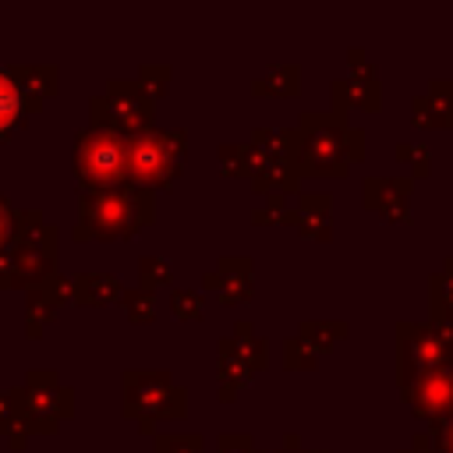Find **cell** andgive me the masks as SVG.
<instances>
[{"mask_svg":"<svg viewBox=\"0 0 453 453\" xmlns=\"http://www.w3.org/2000/svg\"><path fill=\"white\" fill-rule=\"evenodd\" d=\"M216 156H219L223 177H244V180H251L265 166V159L255 152L251 142H219L216 145Z\"/></svg>","mask_w":453,"mask_h":453,"instance_id":"obj_24","label":"cell"},{"mask_svg":"<svg viewBox=\"0 0 453 453\" xmlns=\"http://www.w3.org/2000/svg\"><path fill=\"white\" fill-rule=\"evenodd\" d=\"M138 81L145 85V92L152 99H159V96H166V88L173 81V67L170 64H142L138 67Z\"/></svg>","mask_w":453,"mask_h":453,"instance_id":"obj_36","label":"cell"},{"mask_svg":"<svg viewBox=\"0 0 453 453\" xmlns=\"http://www.w3.org/2000/svg\"><path fill=\"white\" fill-rule=\"evenodd\" d=\"M251 379H255V372H251V368L226 347V340L219 336V340H216V382H219L216 393H219V403H234L237 393H241Z\"/></svg>","mask_w":453,"mask_h":453,"instance_id":"obj_19","label":"cell"},{"mask_svg":"<svg viewBox=\"0 0 453 453\" xmlns=\"http://www.w3.org/2000/svg\"><path fill=\"white\" fill-rule=\"evenodd\" d=\"M297 234L308 241H329L333 237V195L329 191H301L297 195Z\"/></svg>","mask_w":453,"mask_h":453,"instance_id":"obj_16","label":"cell"},{"mask_svg":"<svg viewBox=\"0 0 453 453\" xmlns=\"http://www.w3.org/2000/svg\"><path fill=\"white\" fill-rule=\"evenodd\" d=\"M425 290H428V311H442L453 319V255H446L442 265L428 273Z\"/></svg>","mask_w":453,"mask_h":453,"instance_id":"obj_26","label":"cell"},{"mask_svg":"<svg viewBox=\"0 0 453 453\" xmlns=\"http://www.w3.org/2000/svg\"><path fill=\"white\" fill-rule=\"evenodd\" d=\"M223 340H226V347H230L251 372H265V368H269V340L258 336L248 319H237V322H234V333L223 336Z\"/></svg>","mask_w":453,"mask_h":453,"instance_id":"obj_22","label":"cell"},{"mask_svg":"<svg viewBox=\"0 0 453 453\" xmlns=\"http://www.w3.org/2000/svg\"><path fill=\"white\" fill-rule=\"evenodd\" d=\"M400 453H435V446H432L428 432H414V435H411V446L400 449Z\"/></svg>","mask_w":453,"mask_h":453,"instance_id":"obj_43","label":"cell"},{"mask_svg":"<svg viewBox=\"0 0 453 453\" xmlns=\"http://www.w3.org/2000/svg\"><path fill=\"white\" fill-rule=\"evenodd\" d=\"M173 283V265L159 255H145L138 258V287L156 290V287H170Z\"/></svg>","mask_w":453,"mask_h":453,"instance_id":"obj_33","label":"cell"},{"mask_svg":"<svg viewBox=\"0 0 453 453\" xmlns=\"http://www.w3.org/2000/svg\"><path fill=\"white\" fill-rule=\"evenodd\" d=\"M14 262H18V290H32L42 280H50L60 255V234L53 223L42 219L39 209H18L14 212Z\"/></svg>","mask_w":453,"mask_h":453,"instance_id":"obj_7","label":"cell"},{"mask_svg":"<svg viewBox=\"0 0 453 453\" xmlns=\"http://www.w3.org/2000/svg\"><path fill=\"white\" fill-rule=\"evenodd\" d=\"M11 71L35 110L60 92V67L57 64H11Z\"/></svg>","mask_w":453,"mask_h":453,"instance_id":"obj_20","label":"cell"},{"mask_svg":"<svg viewBox=\"0 0 453 453\" xmlns=\"http://www.w3.org/2000/svg\"><path fill=\"white\" fill-rule=\"evenodd\" d=\"M202 290L216 294L223 308H241L255 297V262L248 255H223L202 273Z\"/></svg>","mask_w":453,"mask_h":453,"instance_id":"obj_13","label":"cell"},{"mask_svg":"<svg viewBox=\"0 0 453 453\" xmlns=\"http://www.w3.org/2000/svg\"><path fill=\"white\" fill-rule=\"evenodd\" d=\"M120 414L134 421L142 435L156 439L159 421L188 418V389L166 368H127L120 375Z\"/></svg>","mask_w":453,"mask_h":453,"instance_id":"obj_3","label":"cell"},{"mask_svg":"<svg viewBox=\"0 0 453 453\" xmlns=\"http://www.w3.org/2000/svg\"><path fill=\"white\" fill-rule=\"evenodd\" d=\"M251 96L258 99H290L301 92V64L287 60V64H265L255 78H251Z\"/></svg>","mask_w":453,"mask_h":453,"instance_id":"obj_18","label":"cell"},{"mask_svg":"<svg viewBox=\"0 0 453 453\" xmlns=\"http://www.w3.org/2000/svg\"><path fill=\"white\" fill-rule=\"evenodd\" d=\"M255 152L265 163H294L297 159V127H255L251 138Z\"/></svg>","mask_w":453,"mask_h":453,"instance_id":"obj_21","label":"cell"},{"mask_svg":"<svg viewBox=\"0 0 453 453\" xmlns=\"http://www.w3.org/2000/svg\"><path fill=\"white\" fill-rule=\"evenodd\" d=\"M120 308H124L127 322H134V326H149V322H156V290L127 287V290L120 294Z\"/></svg>","mask_w":453,"mask_h":453,"instance_id":"obj_28","label":"cell"},{"mask_svg":"<svg viewBox=\"0 0 453 453\" xmlns=\"http://www.w3.org/2000/svg\"><path fill=\"white\" fill-rule=\"evenodd\" d=\"M7 428H25V389L21 386L0 389V435Z\"/></svg>","mask_w":453,"mask_h":453,"instance_id":"obj_32","label":"cell"},{"mask_svg":"<svg viewBox=\"0 0 453 453\" xmlns=\"http://www.w3.org/2000/svg\"><path fill=\"white\" fill-rule=\"evenodd\" d=\"M188 131L184 127H149L145 134L127 138V184L145 191H163L184 173Z\"/></svg>","mask_w":453,"mask_h":453,"instance_id":"obj_4","label":"cell"},{"mask_svg":"<svg viewBox=\"0 0 453 453\" xmlns=\"http://www.w3.org/2000/svg\"><path fill=\"white\" fill-rule=\"evenodd\" d=\"M156 219V195L138 184H120L106 191H81L78 195V219L71 237L74 241H131Z\"/></svg>","mask_w":453,"mask_h":453,"instance_id":"obj_2","label":"cell"},{"mask_svg":"<svg viewBox=\"0 0 453 453\" xmlns=\"http://www.w3.org/2000/svg\"><path fill=\"white\" fill-rule=\"evenodd\" d=\"M74 180L81 191H106L127 184V138L103 127L74 131Z\"/></svg>","mask_w":453,"mask_h":453,"instance_id":"obj_6","label":"cell"},{"mask_svg":"<svg viewBox=\"0 0 453 453\" xmlns=\"http://www.w3.org/2000/svg\"><path fill=\"white\" fill-rule=\"evenodd\" d=\"M297 173L340 180L354 163L365 159V127H354L347 113L336 110H301L297 117Z\"/></svg>","mask_w":453,"mask_h":453,"instance_id":"obj_1","label":"cell"},{"mask_svg":"<svg viewBox=\"0 0 453 453\" xmlns=\"http://www.w3.org/2000/svg\"><path fill=\"white\" fill-rule=\"evenodd\" d=\"M396 159L411 170V180H425V177H432V152H428L425 145L400 142V145H396Z\"/></svg>","mask_w":453,"mask_h":453,"instance_id":"obj_34","label":"cell"},{"mask_svg":"<svg viewBox=\"0 0 453 453\" xmlns=\"http://www.w3.org/2000/svg\"><path fill=\"white\" fill-rule=\"evenodd\" d=\"M152 453H205L202 432H156Z\"/></svg>","mask_w":453,"mask_h":453,"instance_id":"obj_30","label":"cell"},{"mask_svg":"<svg viewBox=\"0 0 453 453\" xmlns=\"http://www.w3.org/2000/svg\"><path fill=\"white\" fill-rule=\"evenodd\" d=\"M414 184L411 173L396 177V173H368L361 180V205L372 209L375 216H382L386 223H407L414 216L411 198H414Z\"/></svg>","mask_w":453,"mask_h":453,"instance_id":"obj_12","label":"cell"},{"mask_svg":"<svg viewBox=\"0 0 453 453\" xmlns=\"http://www.w3.org/2000/svg\"><path fill=\"white\" fill-rule=\"evenodd\" d=\"M53 319H57V308L46 297H39L35 290H25V333L39 336Z\"/></svg>","mask_w":453,"mask_h":453,"instance_id":"obj_31","label":"cell"},{"mask_svg":"<svg viewBox=\"0 0 453 453\" xmlns=\"http://www.w3.org/2000/svg\"><path fill=\"white\" fill-rule=\"evenodd\" d=\"M350 333V322L347 319H304L297 326V336L304 340V347L311 354H329L336 347V340H343Z\"/></svg>","mask_w":453,"mask_h":453,"instance_id":"obj_25","label":"cell"},{"mask_svg":"<svg viewBox=\"0 0 453 453\" xmlns=\"http://www.w3.org/2000/svg\"><path fill=\"white\" fill-rule=\"evenodd\" d=\"M248 184H251V191L258 198H269V195H283V198L301 195V173H297L294 163H265Z\"/></svg>","mask_w":453,"mask_h":453,"instance_id":"obj_23","label":"cell"},{"mask_svg":"<svg viewBox=\"0 0 453 453\" xmlns=\"http://www.w3.org/2000/svg\"><path fill=\"white\" fill-rule=\"evenodd\" d=\"M216 453H258V449H255V439L248 432H219Z\"/></svg>","mask_w":453,"mask_h":453,"instance_id":"obj_38","label":"cell"},{"mask_svg":"<svg viewBox=\"0 0 453 453\" xmlns=\"http://www.w3.org/2000/svg\"><path fill=\"white\" fill-rule=\"evenodd\" d=\"M315 365H319V354H311L297 333L290 340H283V368L287 372H311Z\"/></svg>","mask_w":453,"mask_h":453,"instance_id":"obj_35","label":"cell"},{"mask_svg":"<svg viewBox=\"0 0 453 453\" xmlns=\"http://www.w3.org/2000/svg\"><path fill=\"white\" fill-rule=\"evenodd\" d=\"M0 290H18V262H14V248H0Z\"/></svg>","mask_w":453,"mask_h":453,"instance_id":"obj_40","label":"cell"},{"mask_svg":"<svg viewBox=\"0 0 453 453\" xmlns=\"http://www.w3.org/2000/svg\"><path fill=\"white\" fill-rule=\"evenodd\" d=\"M400 396L411 407V414L418 421H425V428L442 421V418H449L453 414V365L421 372L418 379L400 386Z\"/></svg>","mask_w":453,"mask_h":453,"instance_id":"obj_11","label":"cell"},{"mask_svg":"<svg viewBox=\"0 0 453 453\" xmlns=\"http://www.w3.org/2000/svg\"><path fill=\"white\" fill-rule=\"evenodd\" d=\"M14 212L18 209H11V202L0 195V248H7L14 237Z\"/></svg>","mask_w":453,"mask_h":453,"instance_id":"obj_41","label":"cell"},{"mask_svg":"<svg viewBox=\"0 0 453 453\" xmlns=\"http://www.w3.org/2000/svg\"><path fill=\"white\" fill-rule=\"evenodd\" d=\"M347 67H350L347 78L329 81V103H333L329 110H336V113H350V110L375 113L382 106V81H379L375 64L368 60V53L361 46H350L347 50Z\"/></svg>","mask_w":453,"mask_h":453,"instance_id":"obj_10","label":"cell"},{"mask_svg":"<svg viewBox=\"0 0 453 453\" xmlns=\"http://www.w3.org/2000/svg\"><path fill=\"white\" fill-rule=\"evenodd\" d=\"M453 365V347L442 343L425 322L400 319L396 322V389L418 379L421 372Z\"/></svg>","mask_w":453,"mask_h":453,"instance_id":"obj_9","label":"cell"},{"mask_svg":"<svg viewBox=\"0 0 453 453\" xmlns=\"http://www.w3.org/2000/svg\"><path fill=\"white\" fill-rule=\"evenodd\" d=\"M414 127H453V78H432L425 92L411 99Z\"/></svg>","mask_w":453,"mask_h":453,"instance_id":"obj_14","label":"cell"},{"mask_svg":"<svg viewBox=\"0 0 453 453\" xmlns=\"http://www.w3.org/2000/svg\"><path fill=\"white\" fill-rule=\"evenodd\" d=\"M25 428L28 435H57L64 421L74 418V386L60 382L53 368L25 372Z\"/></svg>","mask_w":453,"mask_h":453,"instance_id":"obj_8","label":"cell"},{"mask_svg":"<svg viewBox=\"0 0 453 453\" xmlns=\"http://www.w3.org/2000/svg\"><path fill=\"white\" fill-rule=\"evenodd\" d=\"M258 453H329V449H304L301 446V435L297 432H287L280 449H258Z\"/></svg>","mask_w":453,"mask_h":453,"instance_id":"obj_42","label":"cell"},{"mask_svg":"<svg viewBox=\"0 0 453 453\" xmlns=\"http://www.w3.org/2000/svg\"><path fill=\"white\" fill-rule=\"evenodd\" d=\"M170 311L180 322H202L205 319V294L191 287H173L170 290Z\"/></svg>","mask_w":453,"mask_h":453,"instance_id":"obj_29","label":"cell"},{"mask_svg":"<svg viewBox=\"0 0 453 453\" xmlns=\"http://www.w3.org/2000/svg\"><path fill=\"white\" fill-rule=\"evenodd\" d=\"M39 297H46L53 308H60V304H67L71 301V276H64V273H53L50 280H42L39 287H32Z\"/></svg>","mask_w":453,"mask_h":453,"instance_id":"obj_37","label":"cell"},{"mask_svg":"<svg viewBox=\"0 0 453 453\" xmlns=\"http://www.w3.org/2000/svg\"><path fill=\"white\" fill-rule=\"evenodd\" d=\"M32 113H35V106H32L28 96L21 92V85H18L14 71H11V64H0V145H4L14 131H21Z\"/></svg>","mask_w":453,"mask_h":453,"instance_id":"obj_17","label":"cell"},{"mask_svg":"<svg viewBox=\"0 0 453 453\" xmlns=\"http://www.w3.org/2000/svg\"><path fill=\"white\" fill-rule=\"evenodd\" d=\"M248 219L255 223V226H294V219H297V209L283 198V195H269V198H262L258 205H251V212H248Z\"/></svg>","mask_w":453,"mask_h":453,"instance_id":"obj_27","label":"cell"},{"mask_svg":"<svg viewBox=\"0 0 453 453\" xmlns=\"http://www.w3.org/2000/svg\"><path fill=\"white\" fill-rule=\"evenodd\" d=\"M425 432H428L435 453H453V414L442 418V421H435V425H428Z\"/></svg>","mask_w":453,"mask_h":453,"instance_id":"obj_39","label":"cell"},{"mask_svg":"<svg viewBox=\"0 0 453 453\" xmlns=\"http://www.w3.org/2000/svg\"><path fill=\"white\" fill-rule=\"evenodd\" d=\"M124 283L117 273H99V269H81L71 276V304L78 308H106L120 301Z\"/></svg>","mask_w":453,"mask_h":453,"instance_id":"obj_15","label":"cell"},{"mask_svg":"<svg viewBox=\"0 0 453 453\" xmlns=\"http://www.w3.org/2000/svg\"><path fill=\"white\" fill-rule=\"evenodd\" d=\"M88 127L117 131L124 138L156 127V99L138 78H110L103 92L88 99Z\"/></svg>","mask_w":453,"mask_h":453,"instance_id":"obj_5","label":"cell"}]
</instances>
